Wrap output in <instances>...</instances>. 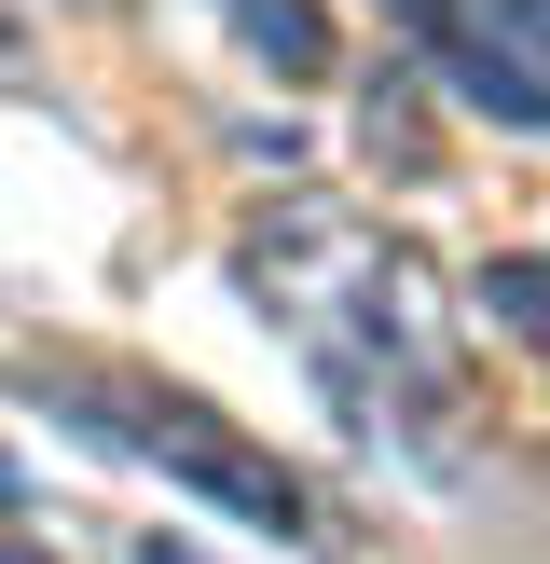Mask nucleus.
I'll use <instances>...</instances> for the list:
<instances>
[{"label":"nucleus","instance_id":"1","mask_svg":"<svg viewBox=\"0 0 550 564\" xmlns=\"http://www.w3.org/2000/svg\"><path fill=\"white\" fill-rule=\"evenodd\" d=\"M55 400H69V413H124V427H97V441H124V455L179 468L193 496H220V510L262 523V538H302V523H317V510H302V482L262 455V441H234L193 386H55Z\"/></svg>","mask_w":550,"mask_h":564},{"label":"nucleus","instance_id":"2","mask_svg":"<svg viewBox=\"0 0 550 564\" xmlns=\"http://www.w3.org/2000/svg\"><path fill=\"white\" fill-rule=\"evenodd\" d=\"M385 14L413 28V55H427L440 83H454V110H482V124H509V138H550V69L522 42H495L482 0H385Z\"/></svg>","mask_w":550,"mask_h":564},{"label":"nucleus","instance_id":"3","mask_svg":"<svg viewBox=\"0 0 550 564\" xmlns=\"http://www.w3.org/2000/svg\"><path fill=\"white\" fill-rule=\"evenodd\" d=\"M220 14H234L289 83H317V69H330V14H317V0H220Z\"/></svg>","mask_w":550,"mask_h":564},{"label":"nucleus","instance_id":"4","mask_svg":"<svg viewBox=\"0 0 550 564\" xmlns=\"http://www.w3.org/2000/svg\"><path fill=\"white\" fill-rule=\"evenodd\" d=\"M482 317L509 330V345L550 358V262H522V248H509V262H482Z\"/></svg>","mask_w":550,"mask_h":564},{"label":"nucleus","instance_id":"5","mask_svg":"<svg viewBox=\"0 0 550 564\" xmlns=\"http://www.w3.org/2000/svg\"><path fill=\"white\" fill-rule=\"evenodd\" d=\"M482 28H495V42H509V28H522V42H550V0H482Z\"/></svg>","mask_w":550,"mask_h":564},{"label":"nucleus","instance_id":"6","mask_svg":"<svg viewBox=\"0 0 550 564\" xmlns=\"http://www.w3.org/2000/svg\"><path fill=\"white\" fill-rule=\"evenodd\" d=\"M138 564H207V551H179V538H138Z\"/></svg>","mask_w":550,"mask_h":564},{"label":"nucleus","instance_id":"7","mask_svg":"<svg viewBox=\"0 0 550 564\" xmlns=\"http://www.w3.org/2000/svg\"><path fill=\"white\" fill-rule=\"evenodd\" d=\"M0 564H55V551H28V538H0Z\"/></svg>","mask_w":550,"mask_h":564}]
</instances>
